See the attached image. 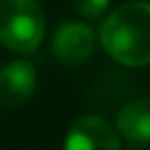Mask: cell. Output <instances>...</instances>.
Masks as SVG:
<instances>
[{
    "label": "cell",
    "instance_id": "obj_5",
    "mask_svg": "<svg viewBox=\"0 0 150 150\" xmlns=\"http://www.w3.org/2000/svg\"><path fill=\"white\" fill-rule=\"evenodd\" d=\"M35 66L27 60L9 62L0 69V106L16 108L24 104L35 88Z\"/></svg>",
    "mask_w": 150,
    "mask_h": 150
},
{
    "label": "cell",
    "instance_id": "obj_6",
    "mask_svg": "<svg viewBox=\"0 0 150 150\" xmlns=\"http://www.w3.org/2000/svg\"><path fill=\"white\" fill-rule=\"evenodd\" d=\"M117 130L130 141H150V99L130 102L117 112Z\"/></svg>",
    "mask_w": 150,
    "mask_h": 150
},
{
    "label": "cell",
    "instance_id": "obj_1",
    "mask_svg": "<svg viewBox=\"0 0 150 150\" xmlns=\"http://www.w3.org/2000/svg\"><path fill=\"white\" fill-rule=\"evenodd\" d=\"M102 47L126 66L150 64V5L128 2L115 9L102 24Z\"/></svg>",
    "mask_w": 150,
    "mask_h": 150
},
{
    "label": "cell",
    "instance_id": "obj_7",
    "mask_svg": "<svg viewBox=\"0 0 150 150\" xmlns=\"http://www.w3.org/2000/svg\"><path fill=\"white\" fill-rule=\"evenodd\" d=\"M108 2L110 0H73L75 9L86 18H99L108 9Z\"/></svg>",
    "mask_w": 150,
    "mask_h": 150
},
{
    "label": "cell",
    "instance_id": "obj_4",
    "mask_svg": "<svg viewBox=\"0 0 150 150\" xmlns=\"http://www.w3.org/2000/svg\"><path fill=\"white\" fill-rule=\"evenodd\" d=\"M95 49V33L82 22H66L57 29L53 38V51L57 60L69 66L84 64Z\"/></svg>",
    "mask_w": 150,
    "mask_h": 150
},
{
    "label": "cell",
    "instance_id": "obj_3",
    "mask_svg": "<svg viewBox=\"0 0 150 150\" xmlns=\"http://www.w3.org/2000/svg\"><path fill=\"white\" fill-rule=\"evenodd\" d=\"M64 150H119V137L104 117L86 115L71 126Z\"/></svg>",
    "mask_w": 150,
    "mask_h": 150
},
{
    "label": "cell",
    "instance_id": "obj_2",
    "mask_svg": "<svg viewBox=\"0 0 150 150\" xmlns=\"http://www.w3.org/2000/svg\"><path fill=\"white\" fill-rule=\"evenodd\" d=\"M44 38V13L35 0H0V42L9 51L31 53Z\"/></svg>",
    "mask_w": 150,
    "mask_h": 150
}]
</instances>
